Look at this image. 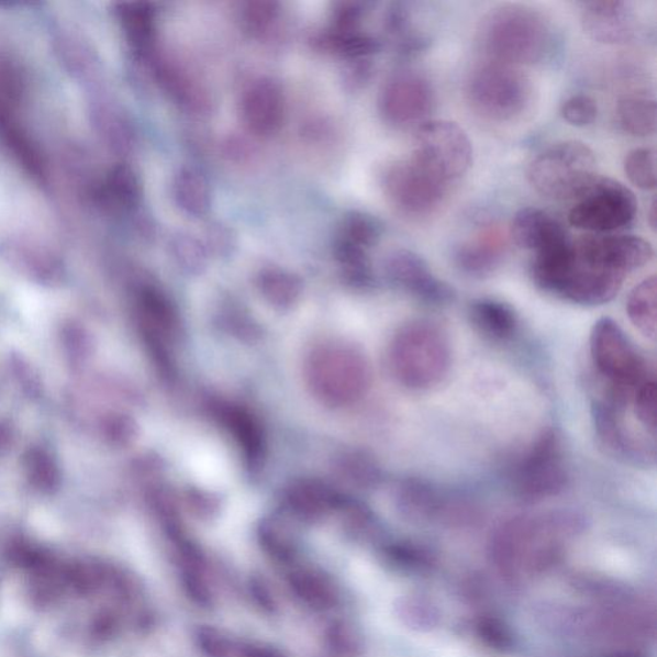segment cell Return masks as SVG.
<instances>
[{
    "mask_svg": "<svg viewBox=\"0 0 657 657\" xmlns=\"http://www.w3.org/2000/svg\"><path fill=\"white\" fill-rule=\"evenodd\" d=\"M649 225H652V227L655 231V227H656V203L655 202L652 204V210H649Z\"/></svg>",
    "mask_w": 657,
    "mask_h": 657,
    "instance_id": "cell-43",
    "label": "cell"
},
{
    "mask_svg": "<svg viewBox=\"0 0 657 657\" xmlns=\"http://www.w3.org/2000/svg\"><path fill=\"white\" fill-rule=\"evenodd\" d=\"M278 4L272 2H250L243 12L244 24L250 33L264 34L278 18Z\"/></svg>",
    "mask_w": 657,
    "mask_h": 657,
    "instance_id": "cell-39",
    "label": "cell"
},
{
    "mask_svg": "<svg viewBox=\"0 0 657 657\" xmlns=\"http://www.w3.org/2000/svg\"><path fill=\"white\" fill-rule=\"evenodd\" d=\"M26 477L37 491L53 493L60 483L59 470L49 454L41 448L29 449L24 456Z\"/></svg>",
    "mask_w": 657,
    "mask_h": 657,
    "instance_id": "cell-30",
    "label": "cell"
},
{
    "mask_svg": "<svg viewBox=\"0 0 657 657\" xmlns=\"http://www.w3.org/2000/svg\"><path fill=\"white\" fill-rule=\"evenodd\" d=\"M638 202L630 188L614 179L595 178L577 198L569 212V223L580 231L613 233L631 226Z\"/></svg>",
    "mask_w": 657,
    "mask_h": 657,
    "instance_id": "cell-9",
    "label": "cell"
},
{
    "mask_svg": "<svg viewBox=\"0 0 657 657\" xmlns=\"http://www.w3.org/2000/svg\"><path fill=\"white\" fill-rule=\"evenodd\" d=\"M13 438V430L9 423H0V454L3 453L11 445Z\"/></svg>",
    "mask_w": 657,
    "mask_h": 657,
    "instance_id": "cell-42",
    "label": "cell"
},
{
    "mask_svg": "<svg viewBox=\"0 0 657 657\" xmlns=\"http://www.w3.org/2000/svg\"><path fill=\"white\" fill-rule=\"evenodd\" d=\"M12 369L14 377L18 378L22 389L29 396H37L41 393V380L34 371L33 366H30L24 358L20 356L12 357Z\"/></svg>",
    "mask_w": 657,
    "mask_h": 657,
    "instance_id": "cell-41",
    "label": "cell"
},
{
    "mask_svg": "<svg viewBox=\"0 0 657 657\" xmlns=\"http://www.w3.org/2000/svg\"><path fill=\"white\" fill-rule=\"evenodd\" d=\"M337 470L343 479L361 489L377 487L381 481V469L376 458L364 450H347L337 460Z\"/></svg>",
    "mask_w": 657,
    "mask_h": 657,
    "instance_id": "cell-29",
    "label": "cell"
},
{
    "mask_svg": "<svg viewBox=\"0 0 657 657\" xmlns=\"http://www.w3.org/2000/svg\"><path fill=\"white\" fill-rule=\"evenodd\" d=\"M209 255L216 257H226L232 254L235 247V236L232 229L223 224H212L205 231V241Z\"/></svg>",
    "mask_w": 657,
    "mask_h": 657,
    "instance_id": "cell-40",
    "label": "cell"
},
{
    "mask_svg": "<svg viewBox=\"0 0 657 657\" xmlns=\"http://www.w3.org/2000/svg\"><path fill=\"white\" fill-rule=\"evenodd\" d=\"M414 156L441 180L449 185L469 170L472 148L468 135L455 122L433 120L416 127Z\"/></svg>",
    "mask_w": 657,
    "mask_h": 657,
    "instance_id": "cell-10",
    "label": "cell"
},
{
    "mask_svg": "<svg viewBox=\"0 0 657 657\" xmlns=\"http://www.w3.org/2000/svg\"><path fill=\"white\" fill-rule=\"evenodd\" d=\"M590 353L603 386L633 396L639 386L655 378L646 357L613 319L602 318L594 323Z\"/></svg>",
    "mask_w": 657,
    "mask_h": 657,
    "instance_id": "cell-7",
    "label": "cell"
},
{
    "mask_svg": "<svg viewBox=\"0 0 657 657\" xmlns=\"http://www.w3.org/2000/svg\"><path fill=\"white\" fill-rule=\"evenodd\" d=\"M479 41L494 63L536 65L553 49V27L541 12L523 4H503L481 22Z\"/></svg>",
    "mask_w": 657,
    "mask_h": 657,
    "instance_id": "cell-2",
    "label": "cell"
},
{
    "mask_svg": "<svg viewBox=\"0 0 657 657\" xmlns=\"http://www.w3.org/2000/svg\"><path fill=\"white\" fill-rule=\"evenodd\" d=\"M104 438L116 447L132 445L140 435V425L136 420L124 412H110L102 420Z\"/></svg>",
    "mask_w": 657,
    "mask_h": 657,
    "instance_id": "cell-35",
    "label": "cell"
},
{
    "mask_svg": "<svg viewBox=\"0 0 657 657\" xmlns=\"http://www.w3.org/2000/svg\"><path fill=\"white\" fill-rule=\"evenodd\" d=\"M137 316L142 335L174 347L185 334L180 312L163 290L145 287L137 298Z\"/></svg>",
    "mask_w": 657,
    "mask_h": 657,
    "instance_id": "cell-20",
    "label": "cell"
},
{
    "mask_svg": "<svg viewBox=\"0 0 657 657\" xmlns=\"http://www.w3.org/2000/svg\"><path fill=\"white\" fill-rule=\"evenodd\" d=\"M170 252L174 261L182 271L200 275L208 269L210 257L208 248L193 235L187 233L175 235L170 242Z\"/></svg>",
    "mask_w": 657,
    "mask_h": 657,
    "instance_id": "cell-31",
    "label": "cell"
},
{
    "mask_svg": "<svg viewBox=\"0 0 657 657\" xmlns=\"http://www.w3.org/2000/svg\"><path fill=\"white\" fill-rule=\"evenodd\" d=\"M205 407L213 422L233 439L250 468L261 465L266 438L263 424L254 411L224 397H212Z\"/></svg>",
    "mask_w": 657,
    "mask_h": 657,
    "instance_id": "cell-16",
    "label": "cell"
},
{
    "mask_svg": "<svg viewBox=\"0 0 657 657\" xmlns=\"http://www.w3.org/2000/svg\"><path fill=\"white\" fill-rule=\"evenodd\" d=\"M397 506L416 521H442L469 515L468 502L430 481L408 479L396 489Z\"/></svg>",
    "mask_w": 657,
    "mask_h": 657,
    "instance_id": "cell-17",
    "label": "cell"
},
{
    "mask_svg": "<svg viewBox=\"0 0 657 657\" xmlns=\"http://www.w3.org/2000/svg\"><path fill=\"white\" fill-rule=\"evenodd\" d=\"M626 178L639 189L656 188V156L649 148H636L628 153L624 160Z\"/></svg>",
    "mask_w": 657,
    "mask_h": 657,
    "instance_id": "cell-33",
    "label": "cell"
},
{
    "mask_svg": "<svg viewBox=\"0 0 657 657\" xmlns=\"http://www.w3.org/2000/svg\"><path fill=\"white\" fill-rule=\"evenodd\" d=\"M453 350L448 335L431 320L417 319L399 327L389 343L388 365L404 388L426 391L448 376Z\"/></svg>",
    "mask_w": 657,
    "mask_h": 657,
    "instance_id": "cell-3",
    "label": "cell"
},
{
    "mask_svg": "<svg viewBox=\"0 0 657 657\" xmlns=\"http://www.w3.org/2000/svg\"><path fill=\"white\" fill-rule=\"evenodd\" d=\"M656 278L653 275L634 287L626 302L631 323L648 339L656 337Z\"/></svg>",
    "mask_w": 657,
    "mask_h": 657,
    "instance_id": "cell-28",
    "label": "cell"
},
{
    "mask_svg": "<svg viewBox=\"0 0 657 657\" xmlns=\"http://www.w3.org/2000/svg\"><path fill=\"white\" fill-rule=\"evenodd\" d=\"M506 254V240L499 229H486L455 252V263L471 277H486L498 267Z\"/></svg>",
    "mask_w": 657,
    "mask_h": 657,
    "instance_id": "cell-23",
    "label": "cell"
},
{
    "mask_svg": "<svg viewBox=\"0 0 657 657\" xmlns=\"http://www.w3.org/2000/svg\"><path fill=\"white\" fill-rule=\"evenodd\" d=\"M435 98L430 80L415 71L392 76L381 89V116L396 127L423 125L434 110Z\"/></svg>",
    "mask_w": 657,
    "mask_h": 657,
    "instance_id": "cell-13",
    "label": "cell"
},
{
    "mask_svg": "<svg viewBox=\"0 0 657 657\" xmlns=\"http://www.w3.org/2000/svg\"><path fill=\"white\" fill-rule=\"evenodd\" d=\"M595 178L594 153L577 141L554 144L539 153L528 169L532 187L554 200H577Z\"/></svg>",
    "mask_w": 657,
    "mask_h": 657,
    "instance_id": "cell-6",
    "label": "cell"
},
{
    "mask_svg": "<svg viewBox=\"0 0 657 657\" xmlns=\"http://www.w3.org/2000/svg\"><path fill=\"white\" fill-rule=\"evenodd\" d=\"M598 104L594 99L586 94L571 96L564 102L561 114L572 126H588L598 119Z\"/></svg>",
    "mask_w": 657,
    "mask_h": 657,
    "instance_id": "cell-38",
    "label": "cell"
},
{
    "mask_svg": "<svg viewBox=\"0 0 657 657\" xmlns=\"http://www.w3.org/2000/svg\"><path fill=\"white\" fill-rule=\"evenodd\" d=\"M580 525V517L570 511L519 516L495 533L493 552L502 564L545 565L560 555Z\"/></svg>",
    "mask_w": 657,
    "mask_h": 657,
    "instance_id": "cell-4",
    "label": "cell"
},
{
    "mask_svg": "<svg viewBox=\"0 0 657 657\" xmlns=\"http://www.w3.org/2000/svg\"><path fill=\"white\" fill-rule=\"evenodd\" d=\"M469 313L472 325L488 339L505 343L517 334L519 318L505 302L481 298L471 303Z\"/></svg>",
    "mask_w": 657,
    "mask_h": 657,
    "instance_id": "cell-24",
    "label": "cell"
},
{
    "mask_svg": "<svg viewBox=\"0 0 657 657\" xmlns=\"http://www.w3.org/2000/svg\"><path fill=\"white\" fill-rule=\"evenodd\" d=\"M242 118L250 133L258 136L277 134L286 118V98L272 80H258L244 91Z\"/></svg>",
    "mask_w": 657,
    "mask_h": 657,
    "instance_id": "cell-18",
    "label": "cell"
},
{
    "mask_svg": "<svg viewBox=\"0 0 657 657\" xmlns=\"http://www.w3.org/2000/svg\"><path fill=\"white\" fill-rule=\"evenodd\" d=\"M472 110L489 121L510 122L522 118L532 103L528 76L515 66L489 63L472 71L468 81Z\"/></svg>",
    "mask_w": 657,
    "mask_h": 657,
    "instance_id": "cell-5",
    "label": "cell"
},
{
    "mask_svg": "<svg viewBox=\"0 0 657 657\" xmlns=\"http://www.w3.org/2000/svg\"><path fill=\"white\" fill-rule=\"evenodd\" d=\"M656 379H649L633 392L631 408L638 423L649 437H656Z\"/></svg>",
    "mask_w": 657,
    "mask_h": 657,
    "instance_id": "cell-34",
    "label": "cell"
},
{
    "mask_svg": "<svg viewBox=\"0 0 657 657\" xmlns=\"http://www.w3.org/2000/svg\"><path fill=\"white\" fill-rule=\"evenodd\" d=\"M302 372L313 400L332 410L354 407L371 388L368 356L355 343L342 338L315 343L304 356Z\"/></svg>",
    "mask_w": 657,
    "mask_h": 657,
    "instance_id": "cell-1",
    "label": "cell"
},
{
    "mask_svg": "<svg viewBox=\"0 0 657 657\" xmlns=\"http://www.w3.org/2000/svg\"><path fill=\"white\" fill-rule=\"evenodd\" d=\"M256 287L263 300L279 312L292 311L303 296L300 277L279 267H269L259 272Z\"/></svg>",
    "mask_w": 657,
    "mask_h": 657,
    "instance_id": "cell-25",
    "label": "cell"
},
{
    "mask_svg": "<svg viewBox=\"0 0 657 657\" xmlns=\"http://www.w3.org/2000/svg\"><path fill=\"white\" fill-rule=\"evenodd\" d=\"M387 279L401 292L427 304H447L454 300V289L435 277L422 256L409 249L394 250L386 259Z\"/></svg>",
    "mask_w": 657,
    "mask_h": 657,
    "instance_id": "cell-15",
    "label": "cell"
},
{
    "mask_svg": "<svg viewBox=\"0 0 657 657\" xmlns=\"http://www.w3.org/2000/svg\"><path fill=\"white\" fill-rule=\"evenodd\" d=\"M380 234L381 229L376 219L365 213H354L343 224L339 242L366 250L379 241Z\"/></svg>",
    "mask_w": 657,
    "mask_h": 657,
    "instance_id": "cell-32",
    "label": "cell"
},
{
    "mask_svg": "<svg viewBox=\"0 0 657 657\" xmlns=\"http://www.w3.org/2000/svg\"><path fill=\"white\" fill-rule=\"evenodd\" d=\"M584 33L602 44H624L637 32V18L630 3L600 0L586 3L582 13Z\"/></svg>",
    "mask_w": 657,
    "mask_h": 657,
    "instance_id": "cell-19",
    "label": "cell"
},
{
    "mask_svg": "<svg viewBox=\"0 0 657 657\" xmlns=\"http://www.w3.org/2000/svg\"><path fill=\"white\" fill-rule=\"evenodd\" d=\"M617 119L624 132L633 136L653 135L656 130L655 99L644 94L623 97L617 104Z\"/></svg>",
    "mask_w": 657,
    "mask_h": 657,
    "instance_id": "cell-27",
    "label": "cell"
},
{
    "mask_svg": "<svg viewBox=\"0 0 657 657\" xmlns=\"http://www.w3.org/2000/svg\"><path fill=\"white\" fill-rule=\"evenodd\" d=\"M127 32L140 47H148L155 34V19L149 7L132 5L126 11Z\"/></svg>",
    "mask_w": 657,
    "mask_h": 657,
    "instance_id": "cell-37",
    "label": "cell"
},
{
    "mask_svg": "<svg viewBox=\"0 0 657 657\" xmlns=\"http://www.w3.org/2000/svg\"><path fill=\"white\" fill-rule=\"evenodd\" d=\"M383 187L389 202L403 215L425 218L445 201L448 185L415 159L400 160L385 174Z\"/></svg>",
    "mask_w": 657,
    "mask_h": 657,
    "instance_id": "cell-12",
    "label": "cell"
},
{
    "mask_svg": "<svg viewBox=\"0 0 657 657\" xmlns=\"http://www.w3.org/2000/svg\"><path fill=\"white\" fill-rule=\"evenodd\" d=\"M580 263L625 279L654 257L652 244L633 235H587L575 242Z\"/></svg>",
    "mask_w": 657,
    "mask_h": 657,
    "instance_id": "cell-14",
    "label": "cell"
},
{
    "mask_svg": "<svg viewBox=\"0 0 657 657\" xmlns=\"http://www.w3.org/2000/svg\"><path fill=\"white\" fill-rule=\"evenodd\" d=\"M174 198L189 216L202 218L211 209L212 192L208 178L192 167H182L175 175Z\"/></svg>",
    "mask_w": 657,
    "mask_h": 657,
    "instance_id": "cell-26",
    "label": "cell"
},
{
    "mask_svg": "<svg viewBox=\"0 0 657 657\" xmlns=\"http://www.w3.org/2000/svg\"><path fill=\"white\" fill-rule=\"evenodd\" d=\"M286 505L293 514L318 519L341 509L346 498L326 481L318 478H300L285 489Z\"/></svg>",
    "mask_w": 657,
    "mask_h": 657,
    "instance_id": "cell-21",
    "label": "cell"
},
{
    "mask_svg": "<svg viewBox=\"0 0 657 657\" xmlns=\"http://www.w3.org/2000/svg\"><path fill=\"white\" fill-rule=\"evenodd\" d=\"M511 235L519 247L534 254L569 238L559 221L536 208H525L516 213L511 225Z\"/></svg>",
    "mask_w": 657,
    "mask_h": 657,
    "instance_id": "cell-22",
    "label": "cell"
},
{
    "mask_svg": "<svg viewBox=\"0 0 657 657\" xmlns=\"http://www.w3.org/2000/svg\"><path fill=\"white\" fill-rule=\"evenodd\" d=\"M631 404L621 396L603 388L592 404L595 435L610 455L634 465H649L655 461V441L641 435L630 425L626 412Z\"/></svg>",
    "mask_w": 657,
    "mask_h": 657,
    "instance_id": "cell-11",
    "label": "cell"
},
{
    "mask_svg": "<svg viewBox=\"0 0 657 657\" xmlns=\"http://www.w3.org/2000/svg\"><path fill=\"white\" fill-rule=\"evenodd\" d=\"M64 347L74 361H86L94 353V339L86 327L78 323H66L63 327Z\"/></svg>",
    "mask_w": 657,
    "mask_h": 657,
    "instance_id": "cell-36",
    "label": "cell"
},
{
    "mask_svg": "<svg viewBox=\"0 0 657 657\" xmlns=\"http://www.w3.org/2000/svg\"><path fill=\"white\" fill-rule=\"evenodd\" d=\"M510 483L519 498L536 502L555 498L569 483V469L559 432L548 427L517 458Z\"/></svg>",
    "mask_w": 657,
    "mask_h": 657,
    "instance_id": "cell-8",
    "label": "cell"
}]
</instances>
